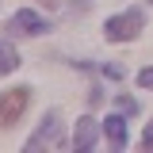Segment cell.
<instances>
[{
    "label": "cell",
    "instance_id": "1",
    "mask_svg": "<svg viewBox=\"0 0 153 153\" xmlns=\"http://www.w3.org/2000/svg\"><path fill=\"white\" fill-rule=\"evenodd\" d=\"M142 27H146V16L138 8H126V12H119L103 23V38L107 42H130V38L142 35Z\"/></svg>",
    "mask_w": 153,
    "mask_h": 153
},
{
    "label": "cell",
    "instance_id": "2",
    "mask_svg": "<svg viewBox=\"0 0 153 153\" xmlns=\"http://www.w3.org/2000/svg\"><path fill=\"white\" fill-rule=\"evenodd\" d=\"M42 146H61V115H57V111H46L42 123H38V130L23 142L27 153H38Z\"/></svg>",
    "mask_w": 153,
    "mask_h": 153
},
{
    "label": "cell",
    "instance_id": "3",
    "mask_svg": "<svg viewBox=\"0 0 153 153\" xmlns=\"http://www.w3.org/2000/svg\"><path fill=\"white\" fill-rule=\"evenodd\" d=\"M27 103H31V88H8V92H0V130L12 126L19 115L27 111Z\"/></svg>",
    "mask_w": 153,
    "mask_h": 153
},
{
    "label": "cell",
    "instance_id": "4",
    "mask_svg": "<svg viewBox=\"0 0 153 153\" xmlns=\"http://www.w3.org/2000/svg\"><path fill=\"white\" fill-rule=\"evenodd\" d=\"M4 31H12V35H27V38H38L50 31V23L38 16V12H31V8H19L16 16L4 23Z\"/></svg>",
    "mask_w": 153,
    "mask_h": 153
},
{
    "label": "cell",
    "instance_id": "5",
    "mask_svg": "<svg viewBox=\"0 0 153 153\" xmlns=\"http://www.w3.org/2000/svg\"><path fill=\"white\" fill-rule=\"evenodd\" d=\"M96 138H100L96 119H92V115H80V119H76V130H73V149L76 153H88L96 146Z\"/></svg>",
    "mask_w": 153,
    "mask_h": 153
},
{
    "label": "cell",
    "instance_id": "6",
    "mask_svg": "<svg viewBox=\"0 0 153 153\" xmlns=\"http://www.w3.org/2000/svg\"><path fill=\"white\" fill-rule=\"evenodd\" d=\"M103 138L111 142V149H126V119L123 115H107L103 119Z\"/></svg>",
    "mask_w": 153,
    "mask_h": 153
},
{
    "label": "cell",
    "instance_id": "7",
    "mask_svg": "<svg viewBox=\"0 0 153 153\" xmlns=\"http://www.w3.org/2000/svg\"><path fill=\"white\" fill-rule=\"evenodd\" d=\"M19 65H23V61H19V54H16V46H12V42H0V76L16 73Z\"/></svg>",
    "mask_w": 153,
    "mask_h": 153
},
{
    "label": "cell",
    "instance_id": "8",
    "mask_svg": "<svg viewBox=\"0 0 153 153\" xmlns=\"http://www.w3.org/2000/svg\"><path fill=\"white\" fill-rule=\"evenodd\" d=\"M119 111H123V115H134V111H138V100H130V96H119Z\"/></svg>",
    "mask_w": 153,
    "mask_h": 153
},
{
    "label": "cell",
    "instance_id": "9",
    "mask_svg": "<svg viewBox=\"0 0 153 153\" xmlns=\"http://www.w3.org/2000/svg\"><path fill=\"white\" fill-rule=\"evenodd\" d=\"M138 88H149V92H153V65L138 73Z\"/></svg>",
    "mask_w": 153,
    "mask_h": 153
},
{
    "label": "cell",
    "instance_id": "10",
    "mask_svg": "<svg viewBox=\"0 0 153 153\" xmlns=\"http://www.w3.org/2000/svg\"><path fill=\"white\" fill-rule=\"evenodd\" d=\"M142 149H153V123L146 126V134H142Z\"/></svg>",
    "mask_w": 153,
    "mask_h": 153
},
{
    "label": "cell",
    "instance_id": "11",
    "mask_svg": "<svg viewBox=\"0 0 153 153\" xmlns=\"http://www.w3.org/2000/svg\"><path fill=\"white\" fill-rule=\"evenodd\" d=\"M103 76H111V80H119V76H123V69H119V65H103Z\"/></svg>",
    "mask_w": 153,
    "mask_h": 153
},
{
    "label": "cell",
    "instance_id": "12",
    "mask_svg": "<svg viewBox=\"0 0 153 153\" xmlns=\"http://www.w3.org/2000/svg\"><path fill=\"white\" fill-rule=\"evenodd\" d=\"M149 4H153V0H149Z\"/></svg>",
    "mask_w": 153,
    "mask_h": 153
}]
</instances>
